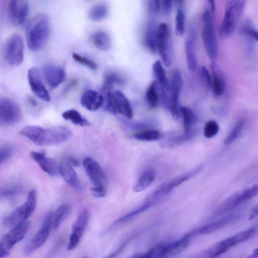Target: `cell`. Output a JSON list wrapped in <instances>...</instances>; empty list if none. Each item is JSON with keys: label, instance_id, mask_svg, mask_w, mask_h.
Masks as SVG:
<instances>
[{"label": "cell", "instance_id": "cell-27", "mask_svg": "<svg viewBox=\"0 0 258 258\" xmlns=\"http://www.w3.org/2000/svg\"><path fill=\"white\" fill-rule=\"evenodd\" d=\"M196 34L195 32L192 31L190 36L186 40L185 42V54L186 59L188 70L194 71L197 66V58L196 55Z\"/></svg>", "mask_w": 258, "mask_h": 258}, {"label": "cell", "instance_id": "cell-40", "mask_svg": "<svg viewBox=\"0 0 258 258\" xmlns=\"http://www.w3.org/2000/svg\"><path fill=\"white\" fill-rule=\"evenodd\" d=\"M108 14V8L104 4H98L90 10L89 17L93 21L98 22L104 19Z\"/></svg>", "mask_w": 258, "mask_h": 258}, {"label": "cell", "instance_id": "cell-45", "mask_svg": "<svg viewBox=\"0 0 258 258\" xmlns=\"http://www.w3.org/2000/svg\"><path fill=\"white\" fill-rule=\"evenodd\" d=\"M72 57L78 63L91 70H95L97 69V65L94 61L79 54L74 52L72 54Z\"/></svg>", "mask_w": 258, "mask_h": 258}, {"label": "cell", "instance_id": "cell-42", "mask_svg": "<svg viewBox=\"0 0 258 258\" xmlns=\"http://www.w3.org/2000/svg\"><path fill=\"white\" fill-rule=\"evenodd\" d=\"M104 84L109 87L114 85H123L125 83V78L120 74L115 71H108L104 75Z\"/></svg>", "mask_w": 258, "mask_h": 258}, {"label": "cell", "instance_id": "cell-7", "mask_svg": "<svg viewBox=\"0 0 258 258\" xmlns=\"http://www.w3.org/2000/svg\"><path fill=\"white\" fill-rule=\"evenodd\" d=\"M258 192L257 185L235 192L224 200L213 212V217H219L233 210L244 202L255 197Z\"/></svg>", "mask_w": 258, "mask_h": 258}, {"label": "cell", "instance_id": "cell-49", "mask_svg": "<svg viewBox=\"0 0 258 258\" xmlns=\"http://www.w3.org/2000/svg\"><path fill=\"white\" fill-rule=\"evenodd\" d=\"M132 238L133 237H131L125 240L117 247V248L115 251L103 258H116L124 249V248L130 242Z\"/></svg>", "mask_w": 258, "mask_h": 258}, {"label": "cell", "instance_id": "cell-1", "mask_svg": "<svg viewBox=\"0 0 258 258\" xmlns=\"http://www.w3.org/2000/svg\"><path fill=\"white\" fill-rule=\"evenodd\" d=\"M20 134L40 146L59 145L73 136L72 131L64 126L43 128L37 125H28L20 130Z\"/></svg>", "mask_w": 258, "mask_h": 258}, {"label": "cell", "instance_id": "cell-51", "mask_svg": "<svg viewBox=\"0 0 258 258\" xmlns=\"http://www.w3.org/2000/svg\"><path fill=\"white\" fill-rule=\"evenodd\" d=\"M201 74L203 77V79L207 86L209 88H211L212 87V77H211L209 71L208 70L204 67L201 68Z\"/></svg>", "mask_w": 258, "mask_h": 258}, {"label": "cell", "instance_id": "cell-20", "mask_svg": "<svg viewBox=\"0 0 258 258\" xmlns=\"http://www.w3.org/2000/svg\"><path fill=\"white\" fill-rule=\"evenodd\" d=\"M30 225V222L26 221L14 227L4 236L1 242L6 250L9 251L16 244L24 238Z\"/></svg>", "mask_w": 258, "mask_h": 258}, {"label": "cell", "instance_id": "cell-44", "mask_svg": "<svg viewBox=\"0 0 258 258\" xmlns=\"http://www.w3.org/2000/svg\"><path fill=\"white\" fill-rule=\"evenodd\" d=\"M219 131L218 123L215 120H210L208 121L204 126V135L207 138H212L218 134Z\"/></svg>", "mask_w": 258, "mask_h": 258}, {"label": "cell", "instance_id": "cell-4", "mask_svg": "<svg viewBox=\"0 0 258 258\" xmlns=\"http://www.w3.org/2000/svg\"><path fill=\"white\" fill-rule=\"evenodd\" d=\"M245 1L232 0L227 2L223 19L219 27V35L226 38L233 31L244 10Z\"/></svg>", "mask_w": 258, "mask_h": 258}, {"label": "cell", "instance_id": "cell-8", "mask_svg": "<svg viewBox=\"0 0 258 258\" xmlns=\"http://www.w3.org/2000/svg\"><path fill=\"white\" fill-rule=\"evenodd\" d=\"M203 168V165H198L186 172L164 181L154 189L149 197V198L155 202L156 201L180 184L198 174L202 170Z\"/></svg>", "mask_w": 258, "mask_h": 258}, {"label": "cell", "instance_id": "cell-46", "mask_svg": "<svg viewBox=\"0 0 258 258\" xmlns=\"http://www.w3.org/2000/svg\"><path fill=\"white\" fill-rule=\"evenodd\" d=\"M242 31L247 36L252 39L257 40V32L253 26L252 22L250 21H247L243 27Z\"/></svg>", "mask_w": 258, "mask_h": 258}, {"label": "cell", "instance_id": "cell-13", "mask_svg": "<svg viewBox=\"0 0 258 258\" xmlns=\"http://www.w3.org/2000/svg\"><path fill=\"white\" fill-rule=\"evenodd\" d=\"M182 80L180 72L178 69L174 70L172 74L170 84L171 95L170 96L168 109L172 117L177 119L180 113L179 105V99L182 88Z\"/></svg>", "mask_w": 258, "mask_h": 258}, {"label": "cell", "instance_id": "cell-18", "mask_svg": "<svg viewBox=\"0 0 258 258\" xmlns=\"http://www.w3.org/2000/svg\"><path fill=\"white\" fill-rule=\"evenodd\" d=\"M238 213H231L219 218L207 225H204L189 233L191 236L203 235L214 232L239 218Z\"/></svg>", "mask_w": 258, "mask_h": 258}, {"label": "cell", "instance_id": "cell-16", "mask_svg": "<svg viewBox=\"0 0 258 258\" xmlns=\"http://www.w3.org/2000/svg\"><path fill=\"white\" fill-rule=\"evenodd\" d=\"M83 166L93 187H105V174L98 162L91 157H86Z\"/></svg>", "mask_w": 258, "mask_h": 258}, {"label": "cell", "instance_id": "cell-14", "mask_svg": "<svg viewBox=\"0 0 258 258\" xmlns=\"http://www.w3.org/2000/svg\"><path fill=\"white\" fill-rule=\"evenodd\" d=\"M52 213L46 217L40 229L26 246L24 252L29 255L41 247L48 238L51 228L52 227Z\"/></svg>", "mask_w": 258, "mask_h": 258}, {"label": "cell", "instance_id": "cell-24", "mask_svg": "<svg viewBox=\"0 0 258 258\" xmlns=\"http://www.w3.org/2000/svg\"><path fill=\"white\" fill-rule=\"evenodd\" d=\"M113 98L116 112L128 119H131L133 111L126 97L121 92L116 91L113 93Z\"/></svg>", "mask_w": 258, "mask_h": 258}, {"label": "cell", "instance_id": "cell-29", "mask_svg": "<svg viewBox=\"0 0 258 258\" xmlns=\"http://www.w3.org/2000/svg\"><path fill=\"white\" fill-rule=\"evenodd\" d=\"M212 70V90L216 97L222 95L225 89V82L221 72L217 68L215 63L211 66Z\"/></svg>", "mask_w": 258, "mask_h": 258}, {"label": "cell", "instance_id": "cell-47", "mask_svg": "<svg viewBox=\"0 0 258 258\" xmlns=\"http://www.w3.org/2000/svg\"><path fill=\"white\" fill-rule=\"evenodd\" d=\"M14 151V148L8 146L0 150V165L10 158Z\"/></svg>", "mask_w": 258, "mask_h": 258}, {"label": "cell", "instance_id": "cell-23", "mask_svg": "<svg viewBox=\"0 0 258 258\" xmlns=\"http://www.w3.org/2000/svg\"><path fill=\"white\" fill-rule=\"evenodd\" d=\"M31 156L41 169L50 176H55L58 172V167L51 158L46 157L44 152L32 151Z\"/></svg>", "mask_w": 258, "mask_h": 258}, {"label": "cell", "instance_id": "cell-36", "mask_svg": "<svg viewBox=\"0 0 258 258\" xmlns=\"http://www.w3.org/2000/svg\"><path fill=\"white\" fill-rule=\"evenodd\" d=\"M178 8L175 15V33L177 35H182L185 30V12L183 7V1H176Z\"/></svg>", "mask_w": 258, "mask_h": 258}, {"label": "cell", "instance_id": "cell-25", "mask_svg": "<svg viewBox=\"0 0 258 258\" xmlns=\"http://www.w3.org/2000/svg\"><path fill=\"white\" fill-rule=\"evenodd\" d=\"M58 172L69 185L75 189H81V185L78 175L74 168L68 163H60L58 166Z\"/></svg>", "mask_w": 258, "mask_h": 258}, {"label": "cell", "instance_id": "cell-48", "mask_svg": "<svg viewBox=\"0 0 258 258\" xmlns=\"http://www.w3.org/2000/svg\"><path fill=\"white\" fill-rule=\"evenodd\" d=\"M161 2L158 0H151L148 1V9L149 13L152 15H156L159 11Z\"/></svg>", "mask_w": 258, "mask_h": 258}, {"label": "cell", "instance_id": "cell-17", "mask_svg": "<svg viewBox=\"0 0 258 258\" xmlns=\"http://www.w3.org/2000/svg\"><path fill=\"white\" fill-rule=\"evenodd\" d=\"M90 219V213L85 210L76 219L71 233L67 249H74L79 243Z\"/></svg>", "mask_w": 258, "mask_h": 258}, {"label": "cell", "instance_id": "cell-55", "mask_svg": "<svg viewBox=\"0 0 258 258\" xmlns=\"http://www.w3.org/2000/svg\"><path fill=\"white\" fill-rule=\"evenodd\" d=\"M257 215V205H256L255 206L253 207L251 209L249 216V220H252L255 218Z\"/></svg>", "mask_w": 258, "mask_h": 258}, {"label": "cell", "instance_id": "cell-58", "mask_svg": "<svg viewBox=\"0 0 258 258\" xmlns=\"http://www.w3.org/2000/svg\"><path fill=\"white\" fill-rule=\"evenodd\" d=\"M215 2L214 1H209V10L214 14L215 11Z\"/></svg>", "mask_w": 258, "mask_h": 258}, {"label": "cell", "instance_id": "cell-30", "mask_svg": "<svg viewBox=\"0 0 258 258\" xmlns=\"http://www.w3.org/2000/svg\"><path fill=\"white\" fill-rule=\"evenodd\" d=\"M156 176L155 171L153 169H148L144 171L140 176L133 186L135 192H140L147 188L154 181Z\"/></svg>", "mask_w": 258, "mask_h": 258}, {"label": "cell", "instance_id": "cell-41", "mask_svg": "<svg viewBox=\"0 0 258 258\" xmlns=\"http://www.w3.org/2000/svg\"><path fill=\"white\" fill-rule=\"evenodd\" d=\"M192 135V132L188 133H184L183 135L168 139L163 142L161 146L164 148L176 147L190 140Z\"/></svg>", "mask_w": 258, "mask_h": 258}, {"label": "cell", "instance_id": "cell-15", "mask_svg": "<svg viewBox=\"0 0 258 258\" xmlns=\"http://www.w3.org/2000/svg\"><path fill=\"white\" fill-rule=\"evenodd\" d=\"M8 15L10 22L16 26L24 23L29 12V3L26 1L11 0L8 4Z\"/></svg>", "mask_w": 258, "mask_h": 258}, {"label": "cell", "instance_id": "cell-11", "mask_svg": "<svg viewBox=\"0 0 258 258\" xmlns=\"http://www.w3.org/2000/svg\"><path fill=\"white\" fill-rule=\"evenodd\" d=\"M19 106L12 100L0 98V126L14 125L21 119Z\"/></svg>", "mask_w": 258, "mask_h": 258}, {"label": "cell", "instance_id": "cell-35", "mask_svg": "<svg viewBox=\"0 0 258 258\" xmlns=\"http://www.w3.org/2000/svg\"><path fill=\"white\" fill-rule=\"evenodd\" d=\"M70 211V206L67 204L59 206L52 213V228L57 229L67 217Z\"/></svg>", "mask_w": 258, "mask_h": 258}, {"label": "cell", "instance_id": "cell-3", "mask_svg": "<svg viewBox=\"0 0 258 258\" xmlns=\"http://www.w3.org/2000/svg\"><path fill=\"white\" fill-rule=\"evenodd\" d=\"M257 232V226H253L217 242L205 251L201 258H216L237 244L252 238Z\"/></svg>", "mask_w": 258, "mask_h": 258}, {"label": "cell", "instance_id": "cell-32", "mask_svg": "<svg viewBox=\"0 0 258 258\" xmlns=\"http://www.w3.org/2000/svg\"><path fill=\"white\" fill-rule=\"evenodd\" d=\"M100 93L102 97V107L104 109L112 114H116V111L114 106L113 93L111 91V87L104 84L101 88Z\"/></svg>", "mask_w": 258, "mask_h": 258}, {"label": "cell", "instance_id": "cell-6", "mask_svg": "<svg viewBox=\"0 0 258 258\" xmlns=\"http://www.w3.org/2000/svg\"><path fill=\"white\" fill-rule=\"evenodd\" d=\"M36 205V192L35 189H31L28 194L25 202L4 218V226L14 227L26 221L34 212Z\"/></svg>", "mask_w": 258, "mask_h": 258}, {"label": "cell", "instance_id": "cell-2", "mask_svg": "<svg viewBox=\"0 0 258 258\" xmlns=\"http://www.w3.org/2000/svg\"><path fill=\"white\" fill-rule=\"evenodd\" d=\"M50 33V23L47 16L39 13L29 22L26 29L27 46L32 51L41 50L46 44Z\"/></svg>", "mask_w": 258, "mask_h": 258}, {"label": "cell", "instance_id": "cell-60", "mask_svg": "<svg viewBox=\"0 0 258 258\" xmlns=\"http://www.w3.org/2000/svg\"><path fill=\"white\" fill-rule=\"evenodd\" d=\"M83 258H88V257H83Z\"/></svg>", "mask_w": 258, "mask_h": 258}, {"label": "cell", "instance_id": "cell-50", "mask_svg": "<svg viewBox=\"0 0 258 258\" xmlns=\"http://www.w3.org/2000/svg\"><path fill=\"white\" fill-rule=\"evenodd\" d=\"M91 190L96 198H103L106 195L105 187H92Z\"/></svg>", "mask_w": 258, "mask_h": 258}, {"label": "cell", "instance_id": "cell-31", "mask_svg": "<svg viewBox=\"0 0 258 258\" xmlns=\"http://www.w3.org/2000/svg\"><path fill=\"white\" fill-rule=\"evenodd\" d=\"M153 72L158 85L167 92L169 91L170 84L160 60H157L153 63Z\"/></svg>", "mask_w": 258, "mask_h": 258}, {"label": "cell", "instance_id": "cell-34", "mask_svg": "<svg viewBox=\"0 0 258 258\" xmlns=\"http://www.w3.org/2000/svg\"><path fill=\"white\" fill-rule=\"evenodd\" d=\"M145 98L150 108H154L157 106L160 100L159 85L156 81L153 82L148 88Z\"/></svg>", "mask_w": 258, "mask_h": 258}, {"label": "cell", "instance_id": "cell-39", "mask_svg": "<svg viewBox=\"0 0 258 258\" xmlns=\"http://www.w3.org/2000/svg\"><path fill=\"white\" fill-rule=\"evenodd\" d=\"M180 112L182 116L184 133L192 132V127L195 122V116L192 111L189 107L182 106L180 108Z\"/></svg>", "mask_w": 258, "mask_h": 258}, {"label": "cell", "instance_id": "cell-37", "mask_svg": "<svg viewBox=\"0 0 258 258\" xmlns=\"http://www.w3.org/2000/svg\"><path fill=\"white\" fill-rule=\"evenodd\" d=\"M61 115L64 119L69 120L74 124L81 126L89 125V122L87 120L75 109L66 110L62 113Z\"/></svg>", "mask_w": 258, "mask_h": 258}, {"label": "cell", "instance_id": "cell-5", "mask_svg": "<svg viewBox=\"0 0 258 258\" xmlns=\"http://www.w3.org/2000/svg\"><path fill=\"white\" fill-rule=\"evenodd\" d=\"M202 23L204 46L209 58L214 63L218 54V42L214 29L213 14L209 9H207L203 14Z\"/></svg>", "mask_w": 258, "mask_h": 258}, {"label": "cell", "instance_id": "cell-19", "mask_svg": "<svg viewBox=\"0 0 258 258\" xmlns=\"http://www.w3.org/2000/svg\"><path fill=\"white\" fill-rule=\"evenodd\" d=\"M28 80L32 91L38 98L46 102L50 100L49 93L42 81L37 68H31L28 70Z\"/></svg>", "mask_w": 258, "mask_h": 258}, {"label": "cell", "instance_id": "cell-21", "mask_svg": "<svg viewBox=\"0 0 258 258\" xmlns=\"http://www.w3.org/2000/svg\"><path fill=\"white\" fill-rule=\"evenodd\" d=\"M43 75L46 84L52 89L57 87L66 79L64 69L61 67L53 64L44 66Z\"/></svg>", "mask_w": 258, "mask_h": 258}, {"label": "cell", "instance_id": "cell-43", "mask_svg": "<svg viewBox=\"0 0 258 258\" xmlns=\"http://www.w3.org/2000/svg\"><path fill=\"white\" fill-rule=\"evenodd\" d=\"M244 125V122L243 120L238 121L224 139V144L227 145L233 143L241 133Z\"/></svg>", "mask_w": 258, "mask_h": 258}, {"label": "cell", "instance_id": "cell-28", "mask_svg": "<svg viewBox=\"0 0 258 258\" xmlns=\"http://www.w3.org/2000/svg\"><path fill=\"white\" fill-rule=\"evenodd\" d=\"M154 203V201L148 198L146 202L140 206L115 221L111 225H110V227L113 228L131 220L141 213L148 209Z\"/></svg>", "mask_w": 258, "mask_h": 258}, {"label": "cell", "instance_id": "cell-57", "mask_svg": "<svg viewBox=\"0 0 258 258\" xmlns=\"http://www.w3.org/2000/svg\"><path fill=\"white\" fill-rule=\"evenodd\" d=\"M128 258H148L146 252L139 253L132 255Z\"/></svg>", "mask_w": 258, "mask_h": 258}, {"label": "cell", "instance_id": "cell-10", "mask_svg": "<svg viewBox=\"0 0 258 258\" xmlns=\"http://www.w3.org/2000/svg\"><path fill=\"white\" fill-rule=\"evenodd\" d=\"M24 44L18 34H12L4 44L3 53L6 61L11 66H20L24 57Z\"/></svg>", "mask_w": 258, "mask_h": 258}, {"label": "cell", "instance_id": "cell-9", "mask_svg": "<svg viewBox=\"0 0 258 258\" xmlns=\"http://www.w3.org/2000/svg\"><path fill=\"white\" fill-rule=\"evenodd\" d=\"M191 238L187 233L170 243L158 244L150 249V258H171L186 248Z\"/></svg>", "mask_w": 258, "mask_h": 258}, {"label": "cell", "instance_id": "cell-54", "mask_svg": "<svg viewBox=\"0 0 258 258\" xmlns=\"http://www.w3.org/2000/svg\"><path fill=\"white\" fill-rule=\"evenodd\" d=\"M9 254V251L6 250L2 243L0 241V258H5Z\"/></svg>", "mask_w": 258, "mask_h": 258}, {"label": "cell", "instance_id": "cell-22", "mask_svg": "<svg viewBox=\"0 0 258 258\" xmlns=\"http://www.w3.org/2000/svg\"><path fill=\"white\" fill-rule=\"evenodd\" d=\"M80 102L82 106L85 109L94 111L102 106L103 99L100 93L95 90L89 89L83 93L81 97Z\"/></svg>", "mask_w": 258, "mask_h": 258}, {"label": "cell", "instance_id": "cell-52", "mask_svg": "<svg viewBox=\"0 0 258 258\" xmlns=\"http://www.w3.org/2000/svg\"><path fill=\"white\" fill-rule=\"evenodd\" d=\"M20 191V189L17 187L7 188L0 192V196L6 197L14 196Z\"/></svg>", "mask_w": 258, "mask_h": 258}, {"label": "cell", "instance_id": "cell-33", "mask_svg": "<svg viewBox=\"0 0 258 258\" xmlns=\"http://www.w3.org/2000/svg\"><path fill=\"white\" fill-rule=\"evenodd\" d=\"M92 40L95 46L99 49L106 51L111 46V39L109 34L105 31H99L94 33Z\"/></svg>", "mask_w": 258, "mask_h": 258}, {"label": "cell", "instance_id": "cell-59", "mask_svg": "<svg viewBox=\"0 0 258 258\" xmlns=\"http://www.w3.org/2000/svg\"><path fill=\"white\" fill-rule=\"evenodd\" d=\"M258 257V249H255L250 255L246 258H257Z\"/></svg>", "mask_w": 258, "mask_h": 258}, {"label": "cell", "instance_id": "cell-12", "mask_svg": "<svg viewBox=\"0 0 258 258\" xmlns=\"http://www.w3.org/2000/svg\"><path fill=\"white\" fill-rule=\"evenodd\" d=\"M158 51L164 66L170 67L172 61V47L168 27L165 23L158 25Z\"/></svg>", "mask_w": 258, "mask_h": 258}, {"label": "cell", "instance_id": "cell-38", "mask_svg": "<svg viewBox=\"0 0 258 258\" xmlns=\"http://www.w3.org/2000/svg\"><path fill=\"white\" fill-rule=\"evenodd\" d=\"M161 136L158 130L149 128L134 134L133 137L139 141L152 142L159 140Z\"/></svg>", "mask_w": 258, "mask_h": 258}, {"label": "cell", "instance_id": "cell-53", "mask_svg": "<svg viewBox=\"0 0 258 258\" xmlns=\"http://www.w3.org/2000/svg\"><path fill=\"white\" fill-rule=\"evenodd\" d=\"M161 3L165 15H170L172 10V1L170 0H164L162 1Z\"/></svg>", "mask_w": 258, "mask_h": 258}, {"label": "cell", "instance_id": "cell-56", "mask_svg": "<svg viewBox=\"0 0 258 258\" xmlns=\"http://www.w3.org/2000/svg\"><path fill=\"white\" fill-rule=\"evenodd\" d=\"M68 161L69 164L71 165H73L75 167H77L79 165V161L74 157H68Z\"/></svg>", "mask_w": 258, "mask_h": 258}, {"label": "cell", "instance_id": "cell-26", "mask_svg": "<svg viewBox=\"0 0 258 258\" xmlns=\"http://www.w3.org/2000/svg\"><path fill=\"white\" fill-rule=\"evenodd\" d=\"M158 26L155 22L150 21L146 27L145 33V43L147 47L152 52L158 51Z\"/></svg>", "mask_w": 258, "mask_h": 258}]
</instances>
